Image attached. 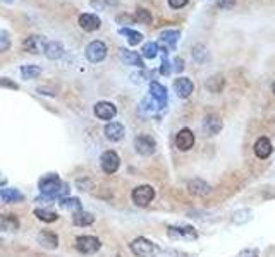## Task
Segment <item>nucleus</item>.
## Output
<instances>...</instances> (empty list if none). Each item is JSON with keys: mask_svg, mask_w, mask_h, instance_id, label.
Instances as JSON below:
<instances>
[{"mask_svg": "<svg viewBox=\"0 0 275 257\" xmlns=\"http://www.w3.org/2000/svg\"><path fill=\"white\" fill-rule=\"evenodd\" d=\"M35 216L40 219V221H45V223H53L57 221V218H59V214L55 213V211H50V209H35Z\"/></svg>", "mask_w": 275, "mask_h": 257, "instance_id": "nucleus-30", "label": "nucleus"}, {"mask_svg": "<svg viewBox=\"0 0 275 257\" xmlns=\"http://www.w3.org/2000/svg\"><path fill=\"white\" fill-rule=\"evenodd\" d=\"M95 216L91 213H86V211H78V213L73 214V223L76 226H90L93 225Z\"/></svg>", "mask_w": 275, "mask_h": 257, "instance_id": "nucleus-24", "label": "nucleus"}, {"mask_svg": "<svg viewBox=\"0 0 275 257\" xmlns=\"http://www.w3.org/2000/svg\"><path fill=\"white\" fill-rule=\"evenodd\" d=\"M187 189H189V192L194 194V196H207V194L212 192V187L207 184L205 180H201V178H194V180H191L189 184H187Z\"/></svg>", "mask_w": 275, "mask_h": 257, "instance_id": "nucleus-23", "label": "nucleus"}, {"mask_svg": "<svg viewBox=\"0 0 275 257\" xmlns=\"http://www.w3.org/2000/svg\"><path fill=\"white\" fill-rule=\"evenodd\" d=\"M100 165H102V170L105 173H115L120 167V158L117 153L108 149V151H105L102 155V158H100Z\"/></svg>", "mask_w": 275, "mask_h": 257, "instance_id": "nucleus-8", "label": "nucleus"}, {"mask_svg": "<svg viewBox=\"0 0 275 257\" xmlns=\"http://www.w3.org/2000/svg\"><path fill=\"white\" fill-rule=\"evenodd\" d=\"M93 113L95 117L100 120H112L117 115V108H115V105L110 101H98L97 105L93 106Z\"/></svg>", "mask_w": 275, "mask_h": 257, "instance_id": "nucleus-10", "label": "nucleus"}, {"mask_svg": "<svg viewBox=\"0 0 275 257\" xmlns=\"http://www.w3.org/2000/svg\"><path fill=\"white\" fill-rule=\"evenodd\" d=\"M134 19L138 21V23H141V24H152V21H153L152 14H150V11L143 9V7H138V9H136Z\"/></svg>", "mask_w": 275, "mask_h": 257, "instance_id": "nucleus-33", "label": "nucleus"}, {"mask_svg": "<svg viewBox=\"0 0 275 257\" xmlns=\"http://www.w3.org/2000/svg\"><path fill=\"white\" fill-rule=\"evenodd\" d=\"M120 60L124 62L126 65H134V67H140L143 69L145 64H143V59L138 52H132V50H127V48H120Z\"/></svg>", "mask_w": 275, "mask_h": 257, "instance_id": "nucleus-16", "label": "nucleus"}, {"mask_svg": "<svg viewBox=\"0 0 275 257\" xmlns=\"http://www.w3.org/2000/svg\"><path fill=\"white\" fill-rule=\"evenodd\" d=\"M119 35L126 36L127 43L131 45V47H136V45H140L141 40H143V35H141L140 31H136V30H131V28H120Z\"/></svg>", "mask_w": 275, "mask_h": 257, "instance_id": "nucleus-25", "label": "nucleus"}, {"mask_svg": "<svg viewBox=\"0 0 275 257\" xmlns=\"http://www.w3.org/2000/svg\"><path fill=\"white\" fill-rule=\"evenodd\" d=\"M0 228L6 231H16L19 230V219L14 214H4L0 218Z\"/></svg>", "mask_w": 275, "mask_h": 257, "instance_id": "nucleus-26", "label": "nucleus"}, {"mask_svg": "<svg viewBox=\"0 0 275 257\" xmlns=\"http://www.w3.org/2000/svg\"><path fill=\"white\" fill-rule=\"evenodd\" d=\"M36 240H38L41 247L48 248V250H55V248L59 247V237H57V233H53V231H48V230L40 231Z\"/></svg>", "mask_w": 275, "mask_h": 257, "instance_id": "nucleus-14", "label": "nucleus"}, {"mask_svg": "<svg viewBox=\"0 0 275 257\" xmlns=\"http://www.w3.org/2000/svg\"><path fill=\"white\" fill-rule=\"evenodd\" d=\"M234 6H236V0H217V7H220V9L224 11L232 9Z\"/></svg>", "mask_w": 275, "mask_h": 257, "instance_id": "nucleus-36", "label": "nucleus"}, {"mask_svg": "<svg viewBox=\"0 0 275 257\" xmlns=\"http://www.w3.org/2000/svg\"><path fill=\"white\" fill-rule=\"evenodd\" d=\"M273 148H272V141H270L266 136H263V138H260L255 143V155L258 156V158L265 160L268 158L270 155H272Z\"/></svg>", "mask_w": 275, "mask_h": 257, "instance_id": "nucleus-17", "label": "nucleus"}, {"mask_svg": "<svg viewBox=\"0 0 275 257\" xmlns=\"http://www.w3.org/2000/svg\"><path fill=\"white\" fill-rule=\"evenodd\" d=\"M174 89H176L179 98H189L191 93L194 91V84L193 81L187 79V77H177V79L174 81Z\"/></svg>", "mask_w": 275, "mask_h": 257, "instance_id": "nucleus-13", "label": "nucleus"}, {"mask_svg": "<svg viewBox=\"0 0 275 257\" xmlns=\"http://www.w3.org/2000/svg\"><path fill=\"white\" fill-rule=\"evenodd\" d=\"M176 146L181 149V151H189V149L194 146V134L189 128H181V131L177 132Z\"/></svg>", "mask_w": 275, "mask_h": 257, "instance_id": "nucleus-12", "label": "nucleus"}, {"mask_svg": "<svg viewBox=\"0 0 275 257\" xmlns=\"http://www.w3.org/2000/svg\"><path fill=\"white\" fill-rule=\"evenodd\" d=\"M187 2H189V0H169V6L172 7V9H182Z\"/></svg>", "mask_w": 275, "mask_h": 257, "instance_id": "nucleus-40", "label": "nucleus"}, {"mask_svg": "<svg viewBox=\"0 0 275 257\" xmlns=\"http://www.w3.org/2000/svg\"><path fill=\"white\" fill-rule=\"evenodd\" d=\"M224 86H226V79H224L220 74L208 77V81H207V89L210 91V93H220V91L224 89Z\"/></svg>", "mask_w": 275, "mask_h": 257, "instance_id": "nucleus-27", "label": "nucleus"}, {"mask_svg": "<svg viewBox=\"0 0 275 257\" xmlns=\"http://www.w3.org/2000/svg\"><path fill=\"white\" fill-rule=\"evenodd\" d=\"M172 69L176 70V72H182V70H184V60H182L181 57H176V59H174Z\"/></svg>", "mask_w": 275, "mask_h": 257, "instance_id": "nucleus-38", "label": "nucleus"}, {"mask_svg": "<svg viewBox=\"0 0 275 257\" xmlns=\"http://www.w3.org/2000/svg\"><path fill=\"white\" fill-rule=\"evenodd\" d=\"M203 127H205V132L208 136H215L219 134L220 128H222V120L214 113H208L205 120H203Z\"/></svg>", "mask_w": 275, "mask_h": 257, "instance_id": "nucleus-22", "label": "nucleus"}, {"mask_svg": "<svg viewBox=\"0 0 275 257\" xmlns=\"http://www.w3.org/2000/svg\"><path fill=\"white\" fill-rule=\"evenodd\" d=\"M45 43L47 41L43 40V36H28L26 40H24V43H23V48L26 50V52H30V53H40V52H43V47H45Z\"/></svg>", "mask_w": 275, "mask_h": 257, "instance_id": "nucleus-19", "label": "nucleus"}, {"mask_svg": "<svg viewBox=\"0 0 275 257\" xmlns=\"http://www.w3.org/2000/svg\"><path fill=\"white\" fill-rule=\"evenodd\" d=\"M74 247H76V250L81 252V254L91 255V254H97V252L100 250V247H102V243H100V240L97 237L81 235V237L76 238V243H74Z\"/></svg>", "mask_w": 275, "mask_h": 257, "instance_id": "nucleus-3", "label": "nucleus"}, {"mask_svg": "<svg viewBox=\"0 0 275 257\" xmlns=\"http://www.w3.org/2000/svg\"><path fill=\"white\" fill-rule=\"evenodd\" d=\"M38 189L41 192V197L38 199H45V201H57L59 199L60 201L67 194L69 185L64 184L59 178V175L48 173V175H43L38 180Z\"/></svg>", "mask_w": 275, "mask_h": 257, "instance_id": "nucleus-1", "label": "nucleus"}, {"mask_svg": "<svg viewBox=\"0 0 275 257\" xmlns=\"http://www.w3.org/2000/svg\"><path fill=\"white\" fill-rule=\"evenodd\" d=\"M179 36H181V33L176 31V30H165L160 33V43L164 45L162 48L165 50H172L176 48L177 41H179Z\"/></svg>", "mask_w": 275, "mask_h": 257, "instance_id": "nucleus-20", "label": "nucleus"}, {"mask_svg": "<svg viewBox=\"0 0 275 257\" xmlns=\"http://www.w3.org/2000/svg\"><path fill=\"white\" fill-rule=\"evenodd\" d=\"M129 247H131V252L136 257H158V254H160V247L153 243L152 240L143 237L134 238Z\"/></svg>", "mask_w": 275, "mask_h": 257, "instance_id": "nucleus-2", "label": "nucleus"}, {"mask_svg": "<svg viewBox=\"0 0 275 257\" xmlns=\"http://www.w3.org/2000/svg\"><path fill=\"white\" fill-rule=\"evenodd\" d=\"M258 255L260 254H258V250H255V248H246L237 257H258Z\"/></svg>", "mask_w": 275, "mask_h": 257, "instance_id": "nucleus-42", "label": "nucleus"}, {"mask_svg": "<svg viewBox=\"0 0 275 257\" xmlns=\"http://www.w3.org/2000/svg\"><path fill=\"white\" fill-rule=\"evenodd\" d=\"M59 206L62 209L71 211V213H78L81 211V202H79L78 197H64L59 201Z\"/></svg>", "mask_w": 275, "mask_h": 257, "instance_id": "nucleus-28", "label": "nucleus"}, {"mask_svg": "<svg viewBox=\"0 0 275 257\" xmlns=\"http://www.w3.org/2000/svg\"><path fill=\"white\" fill-rule=\"evenodd\" d=\"M119 0H91V6L97 7V9H105V7L117 6Z\"/></svg>", "mask_w": 275, "mask_h": 257, "instance_id": "nucleus-35", "label": "nucleus"}, {"mask_svg": "<svg viewBox=\"0 0 275 257\" xmlns=\"http://www.w3.org/2000/svg\"><path fill=\"white\" fill-rule=\"evenodd\" d=\"M134 148H136V151L140 153L141 156H150V155H153V153H155L157 143H155V139H153L152 136L140 134L134 139Z\"/></svg>", "mask_w": 275, "mask_h": 257, "instance_id": "nucleus-7", "label": "nucleus"}, {"mask_svg": "<svg viewBox=\"0 0 275 257\" xmlns=\"http://www.w3.org/2000/svg\"><path fill=\"white\" fill-rule=\"evenodd\" d=\"M43 52L50 60H57L64 55V45L60 41H47L43 47Z\"/></svg>", "mask_w": 275, "mask_h": 257, "instance_id": "nucleus-21", "label": "nucleus"}, {"mask_svg": "<svg viewBox=\"0 0 275 257\" xmlns=\"http://www.w3.org/2000/svg\"><path fill=\"white\" fill-rule=\"evenodd\" d=\"M150 98L157 103L158 108H165L167 106V89H165V86H162L157 81L150 82Z\"/></svg>", "mask_w": 275, "mask_h": 257, "instance_id": "nucleus-9", "label": "nucleus"}, {"mask_svg": "<svg viewBox=\"0 0 275 257\" xmlns=\"http://www.w3.org/2000/svg\"><path fill=\"white\" fill-rule=\"evenodd\" d=\"M119 257H120V255H119Z\"/></svg>", "mask_w": 275, "mask_h": 257, "instance_id": "nucleus-46", "label": "nucleus"}, {"mask_svg": "<svg viewBox=\"0 0 275 257\" xmlns=\"http://www.w3.org/2000/svg\"><path fill=\"white\" fill-rule=\"evenodd\" d=\"M158 52H160V48H158L157 43H153V41H150V43H145L143 48H141V55L145 57V59H155L158 55Z\"/></svg>", "mask_w": 275, "mask_h": 257, "instance_id": "nucleus-31", "label": "nucleus"}, {"mask_svg": "<svg viewBox=\"0 0 275 257\" xmlns=\"http://www.w3.org/2000/svg\"><path fill=\"white\" fill-rule=\"evenodd\" d=\"M11 48V35L7 30H0V53H6Z\"/></svg>", "mask_w": 275, "mask_h": 257, "instance_id": "nucleus-34", "label": "nucleus"}, {"mask_svg": "<svg viewBox=\"0 0 275 257\" xmlns=\"http://www.w3.org/2000/svg\"><path fill=\"white\" fill-rule=\"evenodd\" d=\"M107 52H108L107 45L100 40H95V41H91L88 47H86L85 55L91 64H98V62H102L107 57Z\"/></svg>", "mask_w": 275, "mask_h": 257, "instance_id": "nucleus-4", "label": "nucleus"}, {"mask_svg": "<svg viewBox=\"0 0 275 257\" xmlns=\"http://www.w3.org/2000/svg\"><path fill=\"white\" fill-rule=\"evenodd\" d=\"M76 185H78V187L81 189V190H90L91 187H93V184H91L90 180H86V178H81V180H78V182H76Z\"/></svg>", "mask_w": 275, "mask_h": 257, "instance_id": "nucleus-39", "label": "nucleus"}, {"mask_svg": "<svg viewBox=\"0 0 275 257\" xmlns=\"http://www.w3.org/2000/svg\"><path fill=\"white\" fill-rule=\"evenodd\" d=\"M164 257H187V254H184V252H181V250H165L164 252Z\"/></svg>", "mask_w": 275, "mask_h": 257, "instance_id": "nucleus-41", "label": "nucleus"}, {"mask_svg": "<svg viewBox=\"0 0 275 257\" xmlns=\"http://www.w3.org/2000/svg\"><path fill=\"white\" fill-rule=\"evenodd\" d=\"M0 201L7 202V204H14V202H23L24 201V194L18 189L6 187L0 189Z\"/></svg>", "mask_w": 275, "mask_h": 257, "instance_id": "nucleus-18", "label": "nucleus"}, {"mask_svg": "<svg viewBox=\"0 0 275 257\" xmlns=\"http://www.w3.org/2000/svg\"><path fill=\"white\" fill-rule=\"evenodd\" d=\"M4 2H9L11 4V2H14V0H4Z\"/></svg>", "mask_w": 275, "mask_h": 257, "instance_id": "nucleus-45", "label": "nucleus"}, {"mask_svg": "<svg viewBox=\"0 0 275 257\" xmlns=\"http://www.w3.org/2000/svg\"><path fill=\"white\" fill-rule=\"evenodd\" d=\"M167 235L170 240H196L198 231L193 226H169Z\"/></svg>", "mask_w": 275, "mask_h": 257, "instance_id": "nucleus-6", "label": "nucleus"}, {"mask_svg": "<svg viewBox=\"0 0 275 257\" xmlns=\"http://www.w3.org/2000/svg\"><path fill=\"white\" fill-rule=\"evenodd\" d=\"M78 24L83 31L91 33V31H97L100 26H102V21L97 14H91V12H85L78 18Z\"/></svg>", "mask_w": 275, "mask_h": 257, "instance_id": "nucleus-11", "label": "nucleus"}, {"mask_svg": "<svg viewBox=\"0 0 275 257\" xmlns=\"http://www.w3.org/2000/svg\"><path fill=\"white\" fill-rule=\"evenodd\" d=\"M272 91H273V94H275V81H273V84H272Z\"/></svg>", "mask_w": 275, "mask_h": 257, "instance_id": "nucleus-44", "label": "nucleus"}, {"mask_svg": "<svg viewBox=\"0 0 275 257\" xmlns=\"http://www.w3.org/2000/svg\"><path fill=\"white\" fill-rule=\"evenodd\" d=\"M105 138L108 141H114V143H117V141H120L126 136V128H124L122 123H119V122H110V123H107L105 125Z\"/></svg>", "mask_w": 275, "mask_h": 257, "instance_id": "nucleus-15", "label": "nucleus"}, {"mask_svg": "<svg viewBox=\"0 0 275 257\" xmlns=\"http://www.w3.org/2000/svg\"><path fill=\"white\" fill-rule=\"evenodd\" d=\"M0 86L2 88H11V89H19V86L16 84V82H12L11 79H7V77H2L0 79Z\"/></svg>", "mask_w": 275, "mask_h": 257, "instance_id": "nucleus-37", "label": "nucleus"}, {"mask_svg": "<svg viewBox=\"0 0 275 257\" xmlns=\"http://www.w3.org/2000/svg\"><path fill=\"white\" fill-rule=\"evenodd\" d=\"M153 197H155V190H153L152 185H140V187L132 190V201L140 208H147L153 201Z\"/></svg>", "mask_w": 275, "mask_h": 257, "instance_id": "nucleus-5", "label": "nucleus"}, {"mask_svg": "<svg viewBox=\"0 0 275 257\" xmlns=\"http://www.w3.org/2000/svg\"><path fill=\"white\" fill-rule=\"evenodd\" d=\"M40 74H41V69L38 65H23V67H21V76H23L24 81L36 79Z\"/></svg>", "mask_w": 275, "mask_h": 257, "instance_id": "nucleus-29", "label": "nucleus"}, {"mask_svg": "<svg viewBox=\"0 0 275 257\" xmlns=\"http://www.w3.org/2000/svg\"><path fill=\"white\" fill-rule=\"evenodd\" d=\"M193 59L198 62V64H201V62H207L208 59V52H207V47L205 45H194L193 47Z\"/></svg>", "mask_w": 275, "mask_h": 257, "instance_id": "nucleus-32", "label": "nucleus"}, {"mask_svg": "<svg viewBox=\"0 0 275 257\" xmlns=\"http://www.w3.org/2000/svg\"><path fill=\"white\" fill-rule=\"evenodd\" d=\"M7 184V178L2 175V173H0V187H4V185Z\"/></svg>", "mask_w": 275, "mask_h": 257, "instance_id": "nucleus-43", "label": "nucleus"}]
</instances>
